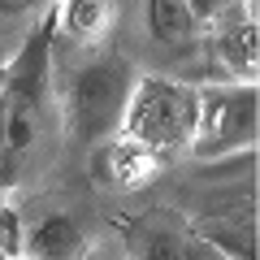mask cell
<instances>
[{"mask_svg": "<svg viewBox=\"0 0 260 260\" xmlns=\"http://www.w3.org/2000/svg\"><path fill=\"white\" fill-rule=\"evenodd\" d=\"M52 9H44L39 26L9 56L0 83V169H18L39 143L52 91Z\"/></svg>", "mask_w": 260, "mask_h": 260, "instance_id": "obj_1", "label": "cell"}, {"mask_svg": "<svg viewBox=\"0 0 260 260\" xmlns=\"http://www.w3.org/2000/svg\"><path fill=\"white\" fill-rule=\"evenodd\" d=\"M195 109H200V87L182 78L135 74L117 135L135 139L156 156H174V152H186L195 135Z\"/></svg>", "mask_w": 260, "mask_h": 260, "instance_id": "obj_2", "label": "cell"}, {"mask_svg": "<svg viewBox=\"0 0 260 260\" xmlns=\"http://www.w3.org/2000/svg\"><path fill=\"white\" fill-rule=\"evenodd\" d=\"M135 83V70H130L121 56L113 52H91L83 65L74 70L70 87H65V130L74 135L78 143H100L109 135H117L121 113H126V95Z\"/></svg>", "mask_w": 260, "mask_h": 260, "instance_id": "obj_3", "label": "cell"}, {"mask_svg": "<svg viewBox=\"0 0 260 260\" xmlns=\"http://www.w3.org/2000/svg\"><path fill=\"white\" fill-rule=\"evenodd\" d=\"M260 135V95L256 83H208L200 87V109H195V135L186 143V152L200 160H225L256 152Z\"/></svg>", "mask_w": 260, "mask_h": 260, "instance_id": "obj_4", "label": "cell"}, {"mask_svg": "<svg viewBox=\"0 0 260 260\" xmlns=\"http://www.w3.org/2000/svg\"><path fill=\"white\" fill-rule=\"evenodd\" d=\"M130 260H225L221 247L195 234L191 225L174 221V217H143L126 243Z\"/></svg>", "mask_w": 260, "mask_h": 260, "instance_id": "obj_5", "label": "cell"}, {"mask_svg": "<svg viewBox=\"0 0 260 260\" xmlns=\"http://www.w3.org/2000/svg\"><path fill=\"white\" fill-rule=\"evenodd\" d=\"M208 26V44L221 70L239 83H256V61H260V39H256V13L247 5H225Z\"/></svg>", "mask_w": 260, "mask_h": 260, "instance_id": "obj_6", "label": "cell"}, {"mask_svg": "<svg viewBox=\"0 0 260 260\" xmlns=\"http://www.w3.org/2000/svg\"><path fill=\"white\" fill-rule=\"evenodd\" d=\"M52 44H70L74 52H100L117 26V0H52Z\"/></svg>", "mask_w": 260, "mask_h": 260, "instance_id": "obj_7", "label": "cell"}, {"mask_svg": "<svg viewBox=\"0 0 260 260\" xmlns=\"http://www.w3.org/2000/svg\"><path fill=\"white\" fill-rule=\"evenodd\" d=\"M160 160L165 156L139 148L126 135H109V139L91 143V174L100 186H113V191H135V186L152 182L160 174Z\"/></svg>", "mask_w": 260, "mask_h": 260, "instance_id": "obj_8", "label": "cell"}, {"mask_svg": "<svg viewBox=\"0 0 260 260\" xmlns=\"http://www.w3.org/2000/svg\"><path fill=\"white\" fill-rule=\"evenodd\" d=\"M83 225L74 221V217H65V213H48L39 217L35 225H30L26 234V247H22L18 260H78L83 256Z\"/></svg>", "mask_w": 260, "mask_h": 260, "instance_id": "obj_9", "label": "cell"}, {"mask_svg": "<svg viewBox=\"0 0 260 260\" xmlns=\"http://www.w3.org/2000/svg\"><path fill=\"white\" fill-rule=\"evenodd\" d=\"M148 30H152V39L160 48L182 52L200 35V18L191 13L186 0H148Z\"/></svg>", "mask_w": 260, "mask_h": 260, "instance_id": "obj_10", "label": "cell"}, {"mask_svg": "<svg viewBox=\"0 0 260 260\" xmlns=\"http://www.w3.org/2000/svg\"><path fill=\"white\" fill-rule=\"evenodd\" d=\"M186 5H191V13L200 18V26H204V22H213L217 13H221L225 5H230V0H186Z\"/></svg>", "mask_w": 260, "mask_h": 260, "instance_id": "obj_11", "label": "cell"}, {"mask_svg": "<svg viewBox=\"0 0 260 260\" xmlns=\"http://www.w3.org/2000/svg\"><path fill=\"white\" fill-rule=\"evenodd\" d=\"M78 260H130V256H126V247H113V243H104V247H91V251H83Z\"/></svg>", "mask_w": 260, "mask_h": 260, "instance_id": "obj_12", "label": "cell"}, {"mask_svg": "<svg viewBox=\"0 0 260 260\" xmlns=\"http://www.w3.org/2000/svg\"><path fill=\"white\" fill-rule=\"evenodd\" d=\"M26 9H35V0H0V22L18 18V13H26Z\"/></svg>", "mask_w": 260, "mask_h": 260, "instance_id": "obj_13", "label": "cell"}, {"mask_svg": "<svg viewBox=\"0 0 260 260\" xmlns=\"http://www.w3.org/2000/svg\"><path fill=\"white\" fill-rule=\"evenodd\" d=\"M239 5H247V9H251V13H256V0H239Z\"/></svg>", "mask_w": 260, "mask_h": 260, "instance_id": "obj_14", "label": "cell"}]
</instances>
